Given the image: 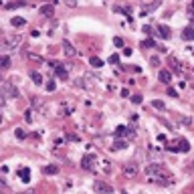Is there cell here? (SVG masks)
Segmentation results:
<instances>
[{
  "label": "cell",
  "instance_id": "1",
  "mask_svg": "<svg viewBox=\"0 0 194 194\" xmlns=\"http://www.w3.org/2000/svg\"><path fill=\"white\" fill-rule=\"evenodd\" d=\"M20 41H22V37L20 34H6V39H4V49H14L20 45Z\"/></svg>",
  "mask_w": 194,
  "mask_h": 194
},
{
  "label": "cell",
  "instance_id": "2",
  "mask_svg": "<svg viewBox=\"0 0 194 194\" xmlns=\"http://www.w3.org/2000/svg\"><path fill=\"white\" fill-rule=\"evenodd\" d=\"M2 93H4L6 97H18V89L14 87V83H2Z\"/></svg>",
  "mask_w": 194,
  "mask_h": 194
},
{
  "label": "cell",
  "instance_id": "3",
  "mask_svg": "<svg viewBox=\"0 0 194 194\" xmlns=\"http://www.w3.org/2000/svg\"><path fill=\"white\" fill-rule=\"evenodd\" d=\"M93 188H95V192H99V194H111V192H113V188H111L109 184H105L103 180H97Z\"/></svg>",
  "mask_w": 194,
  "mask_h": 194
},
{
  "label": "cell",
  "instance_id": "4",
  "mask_svg": "<svg viewBox=\"0 0 194 194\" xmlns=\"http://www.w3.org/2000/svg\"><path fill=\"white\" fill-rule=\"evenodd\" d=\"M95 160H97V158L93 154H85V156H83V160H81V166L85 170H93V162H95Z\"/></svg>",
  "mask_w": 194,
  "mask_h": 194
},
{
  "label": "cell",
  "instance_id": "5",
  "mask_svg": "<svg viewBox=\"0 0 194 194\" xmlns=\"http://www.w3.org/2000/svg\"><path fill=\"white\" fill-rule=\"evenodd\" d=\"M115 136L117 138H123V136H131L134 138V130H127L126 126H117L115 127Z\"/></svg>",
  "mask_w": 194,
  "mask_h": 194
},
{
  "label": "cell",
  "instance_id": "6",
  "mask_svg": "<svg viewBox=\"0 0 194 194\" xmlns=\"http://www.w3.org/2000/svg\"><path fill=\"white\" fill-rule=\"evenodd\" d=\"M123 172H126V176H136L138 174V166L134 164V162H127V164H123Z\"/></svg>",
  "mask_w": 194,
  "mask_h": 194
},
{
  "label": "cell",
  "instance_id": "7",
  "mask_svg": "<svg viewBox=\"0 0 194 194\" xmlns=\"http://www.w3.org/2000/svg\"><path fill=\"white\" fill-rule=\"evenodd\" d=\"M63 53L67 55V57H75V55H77V51H75V47H73L69 41H63Z\"/></svg>",
  "mask_w": 194,
  "mask_h": 194
},
{
  "label": "cell",
  "instance_id": "8",
  "mask_svg": "<svg viewBox=\"0 0 194 194\" xmlns=\"http://www.w3.org/2000/svg\"><path fill=\"white\" fill-rule=\"evenodd\" d=\"M158 37H162V39H170L172 34H170V26H166V24H158Z\"/></svg>",
  "mask_w": 194,
  "mask_h": 194
},
{
  "label": "cell",
  "instance_id": "9",
  "mask_svg": "<svg viewBox=\"0 0 194 194\" xmlns=\"http://www.w3.org/2000/svg\"><path fill=\"white\" fill-rule=\"evenodd\" d=\"M39 12H41V14H45V16H53L55 6H53V4H43V6L39 8Z\"/></svg>",
  "mask_w": 194,
  "mask_h": 194
},
{
  "label": "cell",
  "instance_id": "10",
  "mask_svg": "<svg viewBox=\"0 0 194 194\" xmlns=\"http://www.w3.org/2000/svg\"><path fill=\"white\" fill-rule=\"evenodd\" d=\"M158 77H160V81H162V83H170V81H172V73L166 71V69H162V71L158 73Z\"/></svg>",
  "mask_w": 194,
  "mask_h": 194
},
{
  "label": "cell",
  "instance_id": "11",
  "mask_svg": "<svg viewBox=\"0 0 194 194\" xmlns=\"http://www.w3.org/2000/svg\"><path fill=\"white\" fill-rule=\"evenodd\" d=\"M182 39L184 41H194V29L192 26H186V29L182 30Z\"/></svg>",
  "mask_w": 194,
  "mask_h": 194
},
{
  "label": "cell",
  "instance_id": "12",
  "mask_svg": "<svg viewBox=\"0 0 194 194\" xmlns=\"http://www.w3.org/2000/svg\"><path fill=\"white\" fill-rule=\"evenodd\" d=\"M126 148H127V140L117 138V140L113 142V148H111V150H126Z\"/></svg>",
  "mask_w": 194,
  "mask_h": 194
},
{
  "label": "cell",
  "instance_id": "13",
  "mask_svg": "<svg viewBox=\"0 0 194 194\" xmlns=\"http://www.w3.org/2000/svg\"><path fill=\"white\" fill-rule=\"evenodd\" d=\"M178 150L180 152H188L190 150V142L186 140V138H180L178 140Z\"/></svg>",
  "mask_w": 194,
  "mask_h": 194
},
{
  "label": "cell",
  "instance_id": "14",
  "mask_svg": "<svg viewBox=\"0 0 194 194\" xmlns=\"http://www.w3.org/2000/svg\"><path fill=\"white\" fill-rule=\"evenodd\" d=\"M55 73H57V77L67 79V69H65V65H61V63H59L57 67H55Z\"/></svg>",
  "mask_w": 194,
  "mask_h": 194
},
{
  "label": "cell",
  "instance_id": "15",
  "mask_svg": "<svg viewBox=\"0 0 194 194\" xmlns=\"http://www.w3.org/2000/svg\"><path fill=\"white\" fill-rule=\"evenodd\" d=\"M18 176H20V180H22V182H29V180H30V170H29V168H22V170L18 172Z\"/></svg>",
  "mask_w": 194,
  "mask_h": 194
},
{
  "label": "cell",
  "instance_id": "16",
  "mask_svg": "<svg viewBox=\"0 0 194 194\" xmlns=\"http://www.w3.org/2000/svg\"><path fill=\"white\" fill-rule=\"evenodd\" d=\"M158 6H160V2H154V4H150V6H142V14H148V12L156 10Z\"/></svg>",
  "mask_w": 194,
  "mask_h": 194
},
{
  "label": "cell",
  "instance_id": "17",
  "mask_svg": "<svg viewBox=\"0 0 194 194\" xmlns=\"http://www.w3.org/2000/svg\"><path fill=\"white\" fill-rule=\"evenodd\" d=\"M30 79H33L37 85H39V83H43V75H41L39 71H33V73H30Z\"/></svg>",
  "mask_w": 194,
  "mask_h": 194
},
{
  "label": "cell",
  "instance_id": "18",
  "mask_svg": "<svg viewBox=\"0 0 194 194\" xmlns=\"http://www.w3.org/2000/svg\"><path fill=\"white\" fill-rule=\"evenodd\" d=\"M0 67H2V69H8L10 67V57H6V55L2 57V55H0Z\"/></svg>",
  "mask_w": 194,
  "mask_h": 194
},
{
  "label": "cell",
  "instance_id": "19",
  "mask_svg": "<svg viewBox=\"0 0 194 194\" xmlns=\"http://www.w3.org/2000/svg\"><path fill=\"white\" fill-rule=\"evenodd\" d=\"M10 22H12V26H18V29H20V26H24V24H26V20L20 18V16H16V18H12Z\"/></svg>",
  "mask_w": 194,
  "mask_h": 194
},
{
  "label": "cell",
  "instance_id": "20",
  "mask_svg": "<svg viewBox=\"0 0 194 194\" xmlns=\"http://www.w3.org/2000/svg\"><path fill=\"white\" fill-rule=\"evenodd\" d=\"M89 63H91L93 67H101V65H103V61H101L99 57H91V59H89Z\"/></svg>",
  "mask_w": 194,
  "mask_h": 194
},
{
  "label": "cell",
  "instance_id": "21",
  "mask_svg": "<svg viewBox=\"0 0 194 194\" xmlns=\"http://www.w3.org/2000/svg\"><path fill=\"white\" fill-rule=\"evenodd\" d=\"M14 136L20 138V140H24V138H26V131H24L22 127H16V130H14Z\"/></svg>",
  "mask_w": 194,
  "mask_h": 194
},
{
  "label": "cell",
  "instance_id": "22",
  "mask_svg": "<svg viewBox=\"0 0 194 194\" xmlns=\"http://www.w3.org/2000/svg\"><path fill=\"white\" fill-rule=\"evenodd\" d=\"M26 2H8V4H4V8H18V6H24Z\"/></svg>",
  "mask_w": 194,
  "mask_h": 194
},
{
  "label": "cell",
  "instance_id": "23",
  "mask_svg": "<svg viewBox=\"0 0 194 194\" xmlns=\"http://www.w3.org/2000/svg\"><path fill=\"white\" fill-rule=\"evenodd\" d=\"M57 172H59L57 166H47V168H45V174H57Z\"/></svg>",
  "mask_w": 194,
  "mask_h": 194
},
{
  "label": "cell",
  "instance_id": "24",
  "mask_svg": "<svg viewBox=\"0 0 194 194\" xmlns=\"http://www.w3.org/2000/svg\"><path fill=\"white\" fill-rule=\"evenodd\" d=\"M142 47H144V49H148V47H156V41L154 39H148V41H144V43H142Z\"/></svg>",
  "mask_w": 194,
  "mask_h": 194
},
{
  "label": "cell",
  "instance_id": "25",
  "mask_svg": "<svg viewBox=\"0 0 194 194\" xmlns=\"http://www.w3.org/2000/svg\"><path fill=\"white\" fill-rule=\"evenodd\" d=\"M101 168H103V172H111V166H109V162H107V160L101 162Z\"/></svg>",
  "mask_w": 194,
  "mask_h": 194
},
{
  "label": "cell",
  "instance_id": "26",
  "mask_svg": "<svg viewBox=\"0 0 194 194\" xmlns=\"http://www.w3.org/2000/svg\"><path fill=\"white\" fill-rule=\"evenodd\" d=\"M55 89H57V85H55V81L51 79V81L47 83V91H55Z\"/></svg>",
  "mask_w": 194,
  "mask_h": 194
},
{
  "label": "cell",
  "instance_id": "27",
  "mask_svg": "<svg viewBox=\"0 0 194 194\" xmlns=\"http://www.w3.org/2000/svg\"><path fill=\"white\" fill-rule=\"evenodd\" d=\"M109 63L117 65V63H119V55H111V57H109Z\"/></svg>",
  "mask_w": 194,
  "mask_h": 194
},
{
  "label": "cell",
  "instance_id": "28",
  "mask_svg": "<svg viewBox=\"0 0 194 194\" xmlns=\"http://www.w3.org/2000/svg\"><path fill=\"white\" fill-rule=\"evenodd\" d=\"M152 105H154V107H156V109H164V103H162V101H160V99H156V101H154V103H152Z\"/></svg>",
  "mask_w": 194,
  "mask_h": 194
},
{
  "label": "cell",
  "instance_id": "29",
  "mask_svg": "<svg viewBox=\"0 0 194 194\" xmlns=\"http://www.w3.org/2000/svg\"><path fill=\"white\" fill-rule=\"evenodd\" d=\"M29 59H30V61H34V63H41V61H43L39 55H29Z\"/></svg>",
  "mask_w": 194,
  "mask_h": 194
},
{
  "label": "cell",
  "instance_id": "30",
  "mask_svg": "<svg viewBox=\"0 0 194 194\" xmlns=\"http://www.w3.org/2000/svg\"><path fill=\"white\" fill-rule=\"evenodd\" d=\"M4 103H6V95L2 93V89H0V107L4 105Z\"/></svg>",
  "mask_w": 194,
  "mask_h": 194
},
{
  "label": "cell",
  "instance_id": "31",
  "mask_svg": "<svg viewBox=\"0 0 194 194\" xmlns=\"http://www.w3.org/2000/svg\"><path fill=\"white\" fill-rule=\"evenodd\" d=\"M142 99H144L142 95H134V97H131V101H134V103H142Z\"/></svg>",
  "mask_w": 194,
  "mask_h": 194
},
{
  "label": "cell",
  "instance_id": "32",
  "mask_svg": "<svg viewBox=\"0 0 194 194\" xmlns=\"http://www.w3.org/2000/svg\"><path fill=\"white\" fill-rule=\"evenodd\" d=\"M150 63H152V65H156V67H158V65H160V59H158V57H152V59H150Z\"/></svg>",
  "mask_w": 194,
  "mask_h": 194
},
{
  "label": "cell",
  "instance_id": "33",
  "mask_svg": "<svg viewBox=\"0 0 194 194\" xmlns=\"http://www.w3.org/2000/svg\"><path fill=\"white\" fill-rule=\"evenodd\" d=\"M24 119H26V121H33V111H26V113H24Z\"/></svg>",
  "mask_w": 194,
  "mask_h": 194
},
{
  "label": "cell",
  "instance_id": "34",
  "mask_svg": "<svg viewBox=\"0 0 194 194\" xmlns=\"http://www.w3.org/2000/svg\"><path fill=\"white\" fill-rule=\"evenodd\" d=\"M144 33H146V34H152L154 30H152V26H148V24H146V26H144Z\"/></svg>",
  "mask_w": 194,
  "mask_h": 194
},
{
  "label": "cell",
  "instance_id": "35",
  "mask_svg": "<svg viewBox=\"0 0 194 194\" xmlns=\"http://www.w3.org/2000/svg\"><path fill=\"white\" fill-rule=\"evenodd\" d=\"M168 95H170V97H176L178 93H176V89H168Z\"/></svg>",
  "mask_w": 194,
  "mask_h": 194
},
{
  "label": "cell",
  "instance_id": "36",
  "mask_svg": "<svg viewBox=\"0 0 194 194\" xmlns=\"http://www.w3.org/2000/svg\"><path fill=\"white\" fill-rule=\"evenodd\" d=\"M113 43H115V47H121V45H123V41H121V39H113Z\"/></svg>",
  "mask_w": 194,
  "mask_h": 194
},
{
  "label": "cell",
  "instance_id": "37",
  "mask_svg": "<svg viewBox=\"0 0 194 194\" xmlns=\"http://www.w3.org/2000/svg\"><path fill=\"white\" fill-rule=\"evenodd\" d=\"M188 12H194V2H190V4H188Z\"/></svg>",
  "mask_w": 194,
  "mask_h": 194
},
{
  "label": "cell",
  "instance_id": "38",
  "mask_svg": "<svg viewBox=\"0 0 194 194\" xmlns=\"http://www.w3.org/2000/svg\"><path fill=\"white\" fill-rule=\"evenodd\" d=\"M0 123H2V115H0Z\"/></svg>",
  "mask_w": 194,
  "mask_h": 194
},
{
  "label": "cell",
  "instance_id": "39",
  "mask_svg": "<svg viewBox=\"0 0 194 194\" xmlns=\"http://www.w3.org/2000/svg\"><path fill=\"white\" fill-rule=\"evenodd\" d=\"M0 83H2V75H0Z\"/></svg>",
  "mask_w": 194,
  "mask_h": 194
},
{
  "label": "cell",
  "instance_id": "40",
  "mask_svg": "<svg viewBox=\"0 0 194 194\" xmlns=\"http://www.w3.org/2000/svg\"><path fill=\"white\" fill-rule=\"evenodd\" d=\"M192 164H194V162H192Z\"/></svg>",
  "mask_w": 194,
  "mask_h": 194
}]
</instances>
